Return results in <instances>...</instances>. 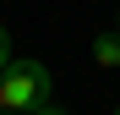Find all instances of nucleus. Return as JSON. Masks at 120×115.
<instances>
[{
    "mask_svg": "<svg viewBox=\"0 0 120 115\" xmlns=\"http://www.w3.org/2000/svg\"><path fill=\"white\" fill-rule=\"evenodd\" d=\"M49 99H55V77H49L44 60H11L0 71V110L27 115V110L49 104Z\"/></svg>",
    "mask_w": 120,
    "mask_h": 115,
    "instance_id": "f257e3e1",
    "label": "nucleus"
},
{
    "mask_svg": "<svg viewBox=\"0 0 120 115\" xmlns=\"http://www.w3.org/2000/svg\"><path fill=\"white\" fill-rule=\"evenodd\" d=\"M93 60L98 66H120V33L115 28H104V33L93 38Z\"/></svg>",
    "mask_w": 120,
    "mask_h": 115,
    "instance_id": "f03ea898",
    "label": "nucleus"
},
{
    "mask_svg": "<svg viewBox=\"0 0 120 115\" xmlns=\"http://www.w3.org/2000/svg\"><path fill=\"white\" fill-rule=\"evenodd\" d=\"M11 66V33H6V22H0V71Z\"/></svg>",
    "mask_w": 120,
    "mask_h": 115,
    "instance_id": "7ed1b4c3",
    "label": "nucleus"
},
{
    "mask_svg": "<svg viewBox=\"0 0 120 115\" xmlns=\"http://www.w3.org/2000/svg\"><path fill=\"white\" fill-rule=\"evenodd\" d=\"M27 115H66V110H60V104L49 99V104H38V110H27Z\"/></svg>",
    "mask_w": 120,
    "mask_h": 115,
    "instance_id": "20e7f679",
    "label": "nucleus"
},
{
    "mask_svg": "<svg viewBox=\"0 0 120 115\" xmlns=\"http://www.w3.org/2000/svg\"><path fill=\"white\" fill-rule=\"evenodd\" d=\"M115 33H120V11H115Z\"/></svg>",
    "mask_w": 120,
    "mask_h": 115,
    "instance_id": "39448f33",
    "label": "nucleus"
},
{
    "mask_svg": "<svg viewBox=\"0 0 120 115\" xmlns=\"http://www.w3.org/2000/svg\"><path fill=\"white\" fill-rule=\"evenodd\" d=\"M115 115H120V104H115Z\"/></svg>",
    "mask_w": 120,
    "mask_h": 115,
    "instance_id": "423d86ee",
    "label": "nucleus"
},
{
    "mask_svg": "<svg viewBox=\"0 0 120 115\" xmlns=\"http://www.w3.org/2000/svg\"><path fill=\"white\" fill-rule=\"evenodd\" d=\"M0 115H6V110H0Z\"/></svg>",
    "mask_w": 120,
    "mask_h": 115,
    "instance_id": "0eeeda50",
    "label": "nucleus"
},
{
    "mask_svg": "<svg viewBox=\"0 0 120 115\" xmlns=\"http://www.w3.org/2000/svg\"><path fill=\"white\" fill-rule=\"evenodd\" d=\"M6 115H11V110H6Z\"/></svg>",
    "mask_w": 120,
    "mask_h": 115,
    "instance_id": "6e6552de",
    "label": "nucleus"
}]
</instances>
